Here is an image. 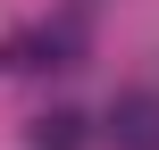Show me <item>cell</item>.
<instances>
[{"mask_svg": "<svg viewBox=\"0 0 159 150\" xmlns=\"http://www.w3.org/2000/svg\"><path fill=\"white\" fill-rule=\"evenodd\" d=\"M109 142L117 150H159V100L151 92H134V100L109 109Z\"/></svg>", "mask_w": 159, "mask_h": 150, "instance_id": "obj_1", "label": "cell"}, {"mask_svg": "<svg viewBox=\"0 0 159 150\" xmlns=\"http://www.w3.org/2000/svg\"><path fill=\"white\" fill-rule=\"evenodd\" d=\"M75 125H84V117H42V125H34V150H84Z\"/></svg>", "mask_w": 159, "mask_h": 150, "instance_id": "obj_2", "label": "cell"}]
</instances>
